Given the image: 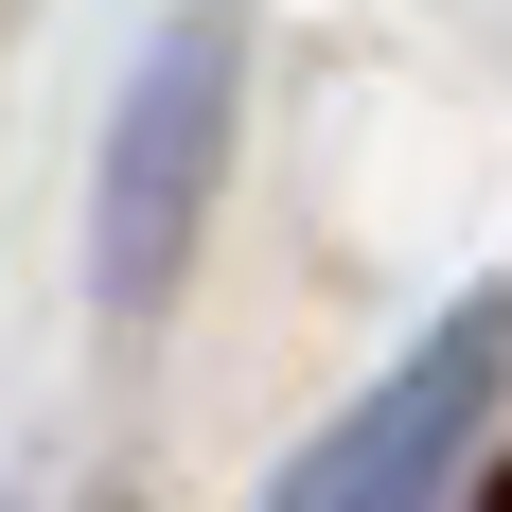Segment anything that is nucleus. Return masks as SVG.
Listing matches in <instances>:
<instances>
[{"label":"nucleus","mask_w":512,"mask_h":512,"mask_svg":"<svg viewBox=\"0 0 512 512\" xmlns=\"http://www.w3.org/2000/svg\"><path fill=\"white\" fill-rule=\"evenodd\" d=\"M230 89H248V18L230 0H195V18H159L142 71H124V106H106V177H89V283L124 318L195 265L212 230V177H230Z\"/></svg>","instance_id":"1"},{"label":"nucleus","mask_w":512,"mask_h":512,"mask_svg":"<svg viewBox=\"0 0 512 512\" xmlns=\"http://www.w3.org/2000/svg\"><path fill=\"white\" fill-rule=\"evenodd\" d=\"M495 389H512V283H477L460 318H424L407 354L283 460L265 512H442L460 460H477V424H495Z\"/></svg>","instance_id":"2"}]
</instances>
